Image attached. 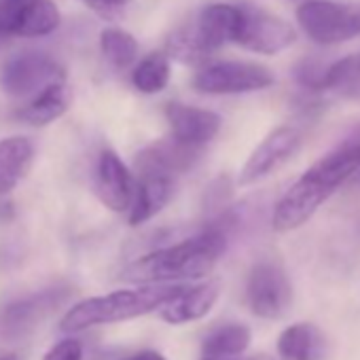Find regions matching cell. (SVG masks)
Listing matches in <instances>:
<instances>
[{
	"label": "cell",
	"instance_id": "obj_22",
	"mask_svg": "<svg viewBox=\"0 0 360 360\" xmlns=\"http://www.w3.org/2000/svg\"><path fill=\"white\" fill-rule=\"evenodd\" d=\"M100 49L106 62L119 70L129 68L138 58V41L121 28H106L100 34Z\"/></svg>",
	"mask_w": 360,
	"mask_h": 360
},
{
	"label": "cell",
	"instance_id": "obj_24",
	"mask_svg": "<svg viewBox=\"0 0 360 360\" xmlns=\"http://www.w3.org/2000/svg\"><path fill=\"white\" fill-rule=\"evenodd\" d=\"M83 3L102 15H112L115 11H119L125 5V0H83Z\"/></svg>",
	"mask_w": 360,
	"mask_h": 360
},
{
	"label": "cell",
	"instance_id": "obj_1",
	"mask_svg": "<svg viewBox=\"0 0 360 360\" xmlns=\"http://www.w3.org/2000/svg\"><path fill=\"white\" fill-rule=\"evenodd\" d=\"M229 217L208 223L202 231L176 244L155 248L134 259L121 280L136 286L185 284L208 278L229 244Z\"/></svg>",
	"mask_w": 360,
	"mask_h": 360
},
{
	"label": "cell",
	"instance_id": "obj_7",
	"mask_svg": "<svg viewBox=\"0 0 360 360\" xmlns=\"http://www.w3.org/2000/svg\"><path fill=\"white\" fill-rule=\"evenodd\" d=\"M66 83L64 66L41 51H22L0 68V87L11 98H34L51 85Z\"/></svg>",
	"mask_w": 360,
	"mask_h": 360
},
{
	"label": "cell",
	"instance_id": "obj_15",
	"mask_svg": "<svg viewBox=\"0 0 360 360\" xmlns=\"http://www.w3.org/2000/svg\"><path fill=\"white\" fill-rule=\"evenodd\" d=\"M136 176V191L134 202L127 212V221L131 227L144 225L155 219L172 200L176 178L157 174V172H140Z\"/></svg>",
	"mask_w": 360,
	"mask_h": 360
},
{
	"label": "cell",
	"instance_id": "obj_23",
	"mask_svg": "<svg viewBox=\"0 0 360 360\" xmlns=\"http://www.w3.org/2000/svg\"><path fill=\"white\" fill-rule=\"evenodd\" d=\"M43 360H83V343L75 337L62 339L43 356Z\"/></svg>",
	"mask_w": 360,
	"mask_h": 360
},
{
	"label": "cell",
	"instance_id": "obj_8",
	"mask_svg": "<svg viewBox=\"0 0 360 360\" xmlns=\"http://www.w3.org/2000/svg\"><path fill=\"white\" fill-rule=\"evenodd\" d=\"M246 303L257 318L280 320L292 305V284L278 261H259L248 271Z\"/></svg>",
	"mask_w": 360,
	"mask_h": 360
},
{
	"label": "cell",
	"instance_id": "obj_9",
	"mask_svg": "<svg viewBox=\"0 0 360 360\" xmlns=\"http://www.w3.org/2000/svg\"><path fill=\"white\" fill-rule=\"evenodd\" d=\"M301 131L290 125H280L271 129L257 148L248 155L246 163L238 174V187L257 185L274 172H278L286 161H290L301 148Z\"/></svg>",
	"mask_w": 360,
	"mask_h": 360
},
{
	"label": "cell",
	"instance_id": "obj_19",
	"mask_svg": "<svg viewBox=\"0 0 360 360\" xmlns=\"http://www.w3.org/2000/svg\"><path fill=\"white\" fill-rule=\"evenodd\" d=\"M70 104H72L70 87L66 83H58L41 91L32 100H28V104H24L18 110V117L32 127H45L58 121L60 117H64Z\"/></svg>",
	"mask_w": 360,
	"mask_h": 360
},
{
	"label": "cell",
	"instance_id": "obj_2",
	"mask_svg": "<svg viewBox=\"0 0 360 360\" xmlns=\"http://www.w3.org/2000/svg\"><path fill=\"white\" fill-rule=\"evenodd\" d=\"M360 169V125L354 127L330 153L311 163L274 208L271 227L288 233L303 227L324 202Z\"/></svg>",
	"mask_w": 360,
	"mask_h": 360
},
{
	"label": "cell",
	"instance_id": "obj_5",
	"mask_svg": "<svg viewBox=\"0 0 360 360\" xmlns=\"http://www.w3.org/2000/svg\"><path fill=\"white\" fill-rule=\"evenodd\" d=\"M297 22L318 45H341L360 34V5L307 0L297 9Z\"/></svg>",
	"mask_w": 360,
	"mask_h": 360
},
{
	"label": "cell",
	"instance_id": "obj_12",
	"mask_svg": "<svg viewBox=\"0 0 360 360\" xmlns=\"http://www.w3.org/2000/svg\"><path fill=\"white\" fill-rule=\"evenodd\" d=\"M94 191L104 208L112 212H129L136 191V176L112 148H104L98 155L94 167Z\"/></svg>",
	"mask_w": 360,
	"mask_h": 360
},
{
	"label": "cell",
	"instance_id": "obj_18",
	"mask_svg": "<svg viewBox=\"0 0 360 360\" xmlns=\"http://www.w3.org/2000/svg\"><path fill=\"white\" fill-rule=\"evenodd\" d=\"M34 161V144L26 136L0 140V198L9 195L28 176Z\"/></svg>",
	"mask_w": 360,
	"mask_h": 360
},
{
	"label": "cell",
	"instance_id": "obj_10",
	"mask_svg": "<svg viewBox=\"0 0 360 360\" xmlns=\"http://www.w3.org/2000/svg\"><path fill=\"white\" fill-rule=\"evenodd\" d=\"M242 26L236 45L261 56H276L297 41V30L282 18L255 5H240Z\"/></svg>",
	"mask_w": 360,
	"mask_h": 360
},
{
	"label": "cell",
	"instance_id": "obj_21",
	"mask_svg": "<svg viewBox=\"0 0 360 360\" xmlns=\"http://www.w3.org/2000/svg\"><path fill=\"white\" fill-rule=\"evenodd\" d=\"M169 75H172V68H169L167 53L153 51L136 64V68L131 72V85L140 94L153 96V94H159L167 87Z\"/></svg>",
	"mask_w": 360,
	"mask_h": 360
},
{
	"label": "cell",
	"instance_id": "obj_3",
	"mask_svg": "<svg viewBox=\"0 0 360 360\" xmlns=\"http://www.w3.org/2000/svg\"><path fill=\"white\" fill-rule=\"evenodd\" d=\"M189 284H159V286H136L121 288L98 297H87L75 303L62 318L60 330L81 333L102 324H117L134 320L153 311H161L174 301Z\"/></svg>",
	"mask_w": 360,
	"mask_h": 360
},
{
	"label": "cell",
	"instance_id": "obj_11",
	"mask_svg": "<svg viewBox=\"0 0 360 360\" xmlns=\"http://www.w3.org/2000/svg\"><path fill=\"white\" fill-rule=\"evenodd\" d=\"M60 11L53 0H0V34L39 39L60 28Z\"/></svg>",
	"mask_w": 360,
	"mask_h": 360
},
{
	"label": "cell",
	"instance_id": "obj_4",
	"mask_svg": "<svg viewBox=\"0 0 360 360\" xmlns=\"http://www.w3.org/2000/svg\"><path fill=\"white\" fill-rule=\"evenodd\" d=\"M242 26L240 5L214 3L200 11L195 22L167 37L165 53L183 64H204L227 43H236Z\"/></svg>",
	"mask_w": 360,
	"mask_h": 360
},
{
	"label": "cell",
	"instance_id": "obj_6",
	"mask_svg": "<svg viewBox=\"0 0 360 360\" xmlns=\"http://www.w3.org/2000/svg\"><path fill=\"white\" fill-rule=\"evenodd\" d=\"M276 83V75L255 62L223 60L204 64L193 77V89L206 96H238L263 91Z\"/></svg>",
	"mask_w": 360,
	"mask_h": 360
},
{
	"label": "cell",
	"instance_id": "obj_13",
	"mask_svg": "<svg viewBox=\"0 0 360 360\" xmlns=\"http://www.w3.org/2000/svg\"><path fill=\"white\" fill-rule=\"evenodd\" d=\"M163 115L169 125V136L176 142L198 150H202L206 144H210L217 138L223 123V119L214 110L183 104V102L165 104Z\"/></svg>",
	"mask_w": 360,
	"mask_h": 360
},
{
	"label": "cell",
	"instance_id": "obj_16",
	"mask_svg": "<svg viewBox=\"0 0 360 360\" xmlns=\"http://www.w3.org/2000/svg\"><path fill=\"white\" fill-rule=\"evenodd\" d=\"M221 290H223L221 280H206V282L193 284V286L189 284L174 301H169L159 311V318L174 326L202 320L217 305Z\"/></svg>",
	"mask_w": 360,
	"mask_h": 360
},
{
	"label": "cell",
	"instance_id": "obj_14",
	"mask_svg": "<svg viewBox=\"0 0 360 360\" xmlns=\"http://www.w3.org/2000/svg\"><path fill=\"white\" fill-rule=\"evenodd\" d=\"M200 155H202V150L189 148L185 144L176 142L172 136H167V138L157 140V142L144 146L142 150H138V155L134 159V174L157 172V174L176 178L178 174L189 172L198 163Z\"/></svg>",
	"mask_w": 360,
	"mask_h": 360
},
{
	"label": "cell",
	"instance_id": "obj_27",
	"mask_svg": "<svg viewBox=\"0 0 360 360\" xmlns=\"http://www.w3.org/2000/svg\"><path fill=\"white\" fill-rule=\"evenodd\" d=\"M0 360H18V358H15V356H3Z\"/></svg>",
	"mask_w": 360,
	"mask_h": 360
},
{
	"label": "cell",
	"instance_id": "obj_17",
	"mask_svg": "<svg viewBox=\"0 0 360 360\" xmlns=\"http://www.w3.org/2000/svg\"><path fill=\"white\" fill-rule=\"evenodd\" d=\"M276 349L282 360H326L328 339L314 322H295L280 333Z\"/></svg>",
	"mask_w": 360,
	"mask_h": 360
},
{
	"label": "cell",
	"instance_id": "obj_20",
	"mask_svg": "<svg viewBox=\"0 0 360 360\" xmlns=\"http://www.w3.org/2000/svg\"><path fill=\"white\" fill-rule=\"evenodd\" d=\"M252 330L244 322L219 324L202 341V358H236L250 347Z\"/></svg>",
	"mask_w": 360,
	"mask_h": 360
},
{
	"label": "cell",
	"instance_id": "obj_26",
	"mask_svg": "<svg viewBox=\"0 0 360 360\" xmlns=\"http://www.w3.org/2000/svg\"><path fill=\"white\" fill-rule=\"evenodd\" d=\"M200 360H271L265 354H255V356H236V358H200Z\"/></svg>",
	"mask_w": 360,
	"mask_h": 360
},
{
	"label": "cell",
	"instance_id": "obj_25",
	"mask_svg": "<svg viewBox=\"0 0 360 360\" xmlns=\"http://www.w3.org/2000/svg\"><path fill=\"white\" fill-rule=\"evenodd\" d=\"M121 360H167L161 352H155V349H142V352H136L131 356H125Z\"/></svg>",
	"mask_w": 360,
	"mask_h": 360
}]
</instances>
